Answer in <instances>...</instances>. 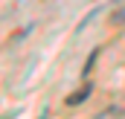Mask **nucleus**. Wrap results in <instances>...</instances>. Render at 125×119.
Segmentation results:
<instances>
[{"mask_svg":"<svg viewBox=\"0 0 125 119\" xmlns=\"http://www.w3.org/2000/svg\"><path fill=\"white\" fill-rule=\"evenodd\" d=\"M87 93H90V84H87V87H82L79 93H73V96H70L67 102H70V105H82V102L87 99Z\"/></svg>","mask_w":125,"mask_h":119,"instance_id":"nucleus-1","label":"nucleus"},{"mask_svg":"<svg viewBox=\"0 0 125 119\" xmlns=\"http://www.w3.org/2000/svg\"><path fill=\"white\" fill-rule=\"evenodd\" d=\"M111 23H114V26H116V23H125V6H119V9L111 15Z\"/></svg>","mask_w":125,"mask_h":119,"instance_id":"nucleus-2","label":"nucleus"}]
</instances>
